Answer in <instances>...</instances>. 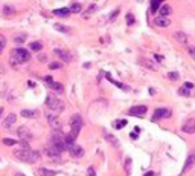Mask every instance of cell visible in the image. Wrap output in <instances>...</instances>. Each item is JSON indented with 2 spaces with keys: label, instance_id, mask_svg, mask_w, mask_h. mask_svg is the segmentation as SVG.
Returning <instances> with one entry per match:
<instances>
[{
  "label": "cell",
  "instance_id": "cell-17",
  "mask_svg": "<svg viewBox=\"0 0 195 176\" xmlns=\"http://www.w3.org/2000/svg\"><path fill=\"white\" fill-rule=\"evenodd\" d=\"M44 153H46L52 161H60V153H58L57 150H54V148L46 147V148H44Z\"/></svg>",
  "mask_w": 195,
  "mask_h": 176
},
{
  "label": "cell",
  "instance_id": "cell-20",
  "mask_svg": "<svg viewBox=\"0 0 195 176\" xmlns=\"http://www.w3.org/2000/svg\"><path fill=\"white\" fill-rule=\"evenodd\" d=\"M158 12H160V17H168L172 12V8L169 5H162L160 8H158Z\"/></svg>",
  "mask_w": 195,
  "mask_h": 176
},
{
  "label": "cell",
  "instance_id": "cell-38",
  "mask_svg": "<svg viewBox=\"0 0 195 176\" xmlns=\"http://www.w3.org/2000/svg\"><path fill=\"white\" fill-rule=\"evenodd\" d=\"M14 41L17 43V45H22V43L24 41V37H23V35H17V37L14 38Z\"/></svg>",
  "mask_w": 195,
  "mask_h": 176
},
{
  "label": "cell",
  "instance_id": "cell-30",
  "mask_svg": "<svg viewBox=\"0 0 195 176\" xmlns=\"http://www.w3.org/2000/svg\"><path fill=\"white\" fill-rule=\"evenodd\" d=\"M14 11H15V9H14L12 6H9V5H5V6H3V12H5V15H12Z\"/></svg>",
  "mask_w": 195,
  "mask_h": 176
},
{
  "label": "cell",
  "instance_id": "cell-45",
  "mask_svg": "<svg viewBox=\"0 0 195 176\" xmlns=\"http://www.w3.org/2000/svg\"><path fill=\"white\" fill-rule=\"evenodd\" d=\"M44 81H46L47 84H52V83H54V80H52V77H50V75H47L46 78H44Z\"/></svg>",
  "mask_w": 195,
  "mask_h": 176
},
{
  "label": "cell",
  "instance_id": "cell-47",
  "mask_svg": "<svg viewBox=\"0 0 195 176\" xmlns=\"http://www.w3.org/2000/svg\"><path fill=\"white\" fill-rule=\"evenodd\" d=\"M118 14H119V11L116 9V11H114V12L111 14V20H114V19H116V17H118Z\"/></svg>",
  "mask_w": 195,
  "mask_h": 176
},
{
  "label": "cell",
  "instance_id": "cell-43",
  "mask_svg": "<svg viewBox=\"0 0 195 176\" xmlns=\"http://www.w3.org/2000/svg\"><path fill=\"white\" fill-rule=\"evenodd\" d=\"M60 67H61L60 63H50L49 64V69H60Z\"/></svg>",
  "mask_w": 195,
  "mask_h": 176
},
{
  "label": "cell",
  "instance_id": "cell-42",
  "mask_svg": "<svg viewBox=\"0 0 195 176\" xmlns=\"http://www.w3.org/2000/svg\"><path fill=\"white\" fill-rule=\"evenodd\" d=\"M87 175H88V176H96V173H95V169H93V167H88V169H87Z\"/></svg>",
  "mask_w": 195,
  "mask_h": 176
},
{
  "label": "cell",
  "instance_id": "cell-12",
  "mask_svg": "<svg viewBox=\"0 0 195 176\" xmlns=\"http://www.w3.org/2000/svg\"><path fill=\"white\" fill-rule=\"evenodd\" d=\"M194 165H195V153H191V155L188 156V159H186L184 165H183V170H181L180 176H181V175H184V173L188 172V170H191Z\"/></svg>",
  "mask_w": 195,
  "mask_h": 176
},
{
  "label": "cell",
  "instance_id": "cell-18",
  "mask_svg": "<svg viewBox=\"0 0 195 176\" xmlns=\"http://www.w3.org/2000/svg\"><path fill=\"white\" fill-rule=\"evenodd\" d=\"M22 117H24V118H38V117H40V112H38V110L23 109V110H22Z\"/></svg>",
  "mask_w": 195,
  "mask_h": 176
},
{
  "label": "cell",
  "instance_id": "cell-37",
  "mask_svg": "<svg viewBox=\"0 0 195 176\" xmlns=\"http://www.w3.org/2000/svg\"><path fill=\"white\" fill-rule=\"evenodd\" d=\"M93 11H96V5H92L90 8H88V9H87V12L84 14V17H88V15H90Z\"/></svg>",
  "mask_w": 195,
  "mask_h": 176
},
{
  "label": "cell",
  "instance_id": "cell-52",
  "mask_svg": "<svg viewBox=\"0 0 195 176\" xmlns=\"http://www.w3.org/2000/svg\"><path fill=\"white\" fill-rule=\"evenodd\" d=\"M15 176H24V175H22V173H17Z\"/></svg>",
  "mask_w": 195,
  "mask_h": 176
},
{
  "label": "cell",
  "instance_id": "cell-3",
  "mask_svg": "<svg viewBox=\"0 0 195 176\" xmlns=\"http://www.w3.org/2000/svg\"><path fill=\"white\" fill-rule=\"evenodd\" d=\"M49 147L57 150L58 153L64 152L66 150V143H64V136L61 132H54L50 136V141H49Z\"/></svg>",
  "mask_w": 195,
  "mask_h": 176
},
{
  "label": "cell",
  "instance_id": "cell-14",
  "mask_svg": "<svg viewBox=\"0 0 195 176\" xmlns=\"http://www.w3.org/2000/svg\"><path fill=\"white\" fill-rule=\"evenodd\" d=\"M183 132L184 133H195V120L194 118H191V120H188L183 124Z\"/></svg>",
  "mask_w": 195,
  "mask_h": 176
},
{
  "label": "cell",
  "instance_id": "cell-26",
  "mask_svg": "<svg viewBox=\"0 0 195 176\" xmlns=\"http://www.w3.org/2000/svg\"><path fill=\"white\" fill-rule=\"evenodd\" d=\"M29 49L31 51H35V52H40L43 49V45H41L40 41H32L31 45H29Z\"/></svg>",
  "mask_w": 195,
  "mask_h": 176
},
{
  "label": "cell",
  "instance_id": "cell-34",
  "mask_svg": "<svg viewBox=\"0 0 195 176\" xmlns=\"http://www.w3.org/2000/svg\"><path fill=\"white\" fill-rule=\"evenodd\" d=\"M168 78H169V80H172V81H177L180 78V74L179 72H169L168 74Z\"/></svg>",
  "mask_w": 195,
  "mask_h": 176
},
{
  "label": "cell",
  "instance_id": "cell-13",
  "mask_svg": "<svg viewBox=\"0 0 195 176\" xmlns=\"http://www.w3.org/2000/svg\"><path fill=\"white\" fill-rule=\"evenodd\" d=\"M54 54H55L61 61H66V63H67V61H70V58H72V57H70V54H69L66 49H60V48H57V49H54Z\"/></svg>",
  "mask_w": 195,
  "mask_h": 176
},
{
  "label": "cell",
  "instance_id": "cell-32",
  "mask_svg": "<svg viewBox=\"0 0 195 176\" xmlns=\"http://www.w3.org/2000/svg\"><path fill=\"white\" fill-rule=\"evenodd\" d=\"M131 164H133V159H131V158H125V172H127V173L131 172Z\"/></svg>",
  "mask_w": 195,
  "mask_h": 176
},
{
  "label": "cell",
  "instance_id": "cell-33",
  "mask_svg": "<svg viewBox=\"0 0 195 176\" xmlns=\"http://www.w3.org/2000/svg\"><path fill=\"white\" fill-rule=\"evenodd\" d=\"M3 144H5V146H15V144H19V141L11 139V138H5V139H3Z\"/></svg>",
  "mask_w": 195,
  "mask_h": 176
},
{
  "label": "cell",
  "instance_id": "cell-49",
  "mask_svg": "<svg viewBox=\"0 0 195 176\" xmlns=\"http://www.w3.org/2000/svg\"><path fill=\"white\" fill-rule=\"evenodd\" d=\"M143 176H156V173H153V172H148V173H145Z\"/></svg>",
  "mask_w": 195,
  "mask_h": 176
},
{
  "label": "cell",
  "instance_id": "cell-27",
  "mask_svg": "<svg viewBox=\"0 0 195 176\" xmlns=\"http://www.w3.org/2000/svg\"><path fill=\"white\" fill-rule=\"evenodd\" d=\"M140 64H143V66H146L148 69H153V70H156L157 69V66L154 64V63H149V60H146V58H142L140 61H139Z\"/></svg>",
  "mask_w": 195,
  "mask_h": 176
},
{
  "label": "cell",
  "instance_id": "cell-11",
  "mask_svg": "<svg viewBox=\"0 0 195 176\" xmlns=\"http://www.w3.org/2000/svg\"><path fill=\"white\" fill-rule=\"evenodd\" d=\"M69 153L72 155L73 158H82L84 156V148L81 146H78V144H73L72 147H69Z\"/></svg>",
  "mask_w": 195,
  "mask_h": 176
},
{
  "label": "cell",
  "instance_id": "cell-22",
  "mask_svg": "<svg viewBox=\"0 0 195 176\" xmlns=\"http://www.w3.org/2000/svg\"><path fill=\"white\" fill-rule=\"evenodd\" d=\"M54 14L58 15V17H67L70 14V9H69V8H60V9H55L54 11Z\"/></svg>",
  "mask_w": 195,
  "mask_h": 176
},
{
  "label": "cell",
  "instance_id": "cell-5",
  "mask_svg": "<svg viewBox=\"0 0 195 176\" xmlns=\"http://www.w3.org/2000/svg\"><path fill=\"white\" fill-rule=\"evenodd\" d=\"M70 132L72 133H79V130L82 129V118H81V115L79 113H75V115H72L70 117Z\"/></svg>",
  "mask_w": 195,
  "mask_h": 176
},
{
  "label": "cell",
  "instance_id": "cell-29",
  "mask_svg": "<svg viewBox=\"0 0 195 176\" xmlns=\"http://www.w3.org/2000/svg\"><path fill=\"white\" fill-rule=\"evenodd\" d=\"M160 6H162V2H160V0H156V2H153V3H151V12L156 14Z\"/></svg>",
  "mask_w": 195,
  "mask_h": 176
},
{
  "label": "cell",
  "instance_id": "cell-25",
  "mask_svg": "<svg viewBox=\"0 0 195 176\" xmlns=\"http://www.w3.org/2000/svg\"><path fill=\"white\" fill-rule=\"evenodd\" d=\"M127 124H128L127 120H119V121H114V122H113V127L116 129V130H119V129H122V127H125Z\"/></svg>",
  "mask_w": 195,
  "mask_h": 176
},
{
  "label": "cell",
  "instance_id": "cell-8",
  "mask_svg": "<svg viewBox=\"0 0 195 176\" xmlns=\"http://www.w3.org/2000/svg\"><path fill=\"white\" fill-rule=\"evenodd\" d=\"M146 106H133L128 110V115L131 117H145L146 115Z\"/></svg>",
  "mask_w": 195,
  "mask_h": 176
},
{
  "label": "cell",
  "instance_id": "cell-19",
  "mask_svg": "<svg viewBox=\"0 0 195 176\" xmlns=\"http://www.w3.org/2000/svg\"><path fill=\"white\" fill-rule=\"evenodd\" d=\"M105 74V77H107V80L108 81H111L114 86H116V87H119V89H122V91H128V86H125V84H122V83H119V81H116V80H113V78H111V75L110 74H107V72H104Z\"/></svg>",
  "mask_w": 195,
  "mask_h": 176
},
{
  "label": "cell",
  "instance_id": "cell-1",
  "mask_svg": "<svg viewBox=\"0 0 195 176\" xmlns=\"http://www.w3.org/2000/svg\"><path fill=\"white\" fill-rule=\"evenodd\" d=\"M14 156L17 158L19 161L22 162H26V164H35L40 161L41 158V153L40 152H35V150H23V148H20V150H14Z\"/></svg>",
  "mask_w": 195,
  "mask_h": 176
},
{
  "label": "cell",
  "instance_id": "cell-24",
  "mask_svg": "<svg viewBox=\"0 0 195 176\" xmlns=\"http://www.w3.org/2000/svg\"><path fill=\"white\" fill-rule=\"evenodd\" d=\"M49 87H50V89H54V91H57L58 93H63L64 92V87H63V84H61V83H52V84H49Z\"/></svg>",
  "mask_w": 195,
  "mask_h": 176
},
{
  "label": "cell",
  "instance_id": "cell-46",
  "mask_svg": "<svg viewBox=\"0 0 195 176\" xmlns=\"http://www.w3.org/2000/svg\"><path fill=\"white\" fill-rule=\"evenodd\" d=\"M154 58H156L157 61H163V57H162V55H158V54H156V55H154Z\"/></svg>",
  "mask_w": 195,
  "mask_h": 176
},
{
  "label": "cell",
  "instance_id": "cell-23",
  "mask_svg": "<svg viewBox=\"0 0 195 176\" xmlns=\"http://www.w3.org/2000/svg\"><path fill=\"white\" fill-rule=\"evenodd\" d=\"M38 173H40V176H55L57 175V172L49 170V169H44V167H41V169L38 170Z\"/></svg>",
  "mask_w": 195,
  "mask_h": 176
},
{
  "label": "cell",
  "instance_id": "cell-28",
  "mask_svg": "<svg viewBox=\"0 0 195 176\" xmlns=\"http://www.w3.org/2000/svg\"><path fill=\"white\" fill-rule=\"evenodd\" d=\"M70 12H81V3H78V2H73L72 5H70Z\"/></svg>",
  "mask_w": 195,
  "mask_h": 176
},
{
  "label": "cell",
  "instance_id": "cell-2",
  "mask_svg": "<svg viewBox=\"0 0 195 176\" xmlns=\"http://www.w3.org/2000/svg\"><path fill=\"white\" fill-rule=\"evenodd\" d=\"M29 60H31V52L29 51H26L23 48L12 49V52H11V64L12 66H15L17 63H19V64L28 63Z\"/></svg>",
  "mask_w": 195,
  "mask_h": 176
},
{
  "label": "cell",
  "instance_id": "cell-4",
  "mask_svg": "<svg viewBox=\"0 0 195 176\" xmlns=\"http://www.w3.org/2000/svg\"><path fill=\"white\" fill-rule=\"evenodd\" d=\"M46 106L54 112V113H61L64 110V103L60 98H55L54 95H47L46 96Z\"/></svg>",
  "mask_w": 195,
  "mask_h": 176
},
{
  "label": "cell",
  "instance_id": "cell-40",
  "mask_svg": "<svg viewBox=\"0 0 195 176\" xmlns=\"http://www.w3.org/2000/svg\"><path fill=\"white\" fill-rule=\"evenodd\" d=\"M188 52L192 58H195V46H188Z\"/></svg>",
  "mask_w": 195,
  "mask_h": 176
},
{
  "label": "cell",
  "instance_id": "cell-50",
  "mask_svg": "<svg viewBox=\"0 0 195 176\" xmlns=\"http://www.w3.org/2000/svg\"><path fill=\"white\" fill-rule=\"evenodd\" d=\"M28 86H29V87H35V83H34V81H28Z\"/></svg>",
  "mask_w": 195,
  "mask_h": 176
},
{
  "label": "cell",
  "instance_id": "cell-31",
  "mask_svg": "<svg viewBox=\"0 0 195 176\" xmlns=\"http://www.w3.org/2000/svg\"><path fill=\"white\" fill-rule=\"evenodd\" d=\"M54 28H55L57 31H60V32H64V34H67V32H69V29L66 28V26L60 25V23H55V25H54Z\"/></svg>",
  "mask_w": 195,
  "mask_h": 176
},
{
  "label": "cell",
  "instance_id": "cell-35",
  "mask_svg": "<svg viewBox=\"0 0 195 176\" xmlns=\"http://www.w3.org/2000/svg\"><path fill=\"white\" fill-rule=\"evenodd\" d=\"M179 93L183 95V96H189V95H191V91L184 89V87H180V89H179Z\"/></svg>",
  "mask_w": 195,
  "mask_h": 176
},
{
  "label": "cell",
  "instance_id": "cell-15",
  "mask_svg": "<svg viewBox=\"0 0 195 176\" xmlns=\"http://www.w3.org/2000/svg\"><path fill=\"white\" fill-rule=\"evenodd\" d=\"M174 38H175V41H179L180 45H188V40H189L188 34H184V32H181V31L175 32V34H174Z\"/></svg>",
  "mask_w": 195,
  "mask_h": 176
},
{
  "label": "cell",
  "instance_id": "cell-48",
  "mask_svg": "<svg viewBox=\"0 0 195 176\" xmlns=\"http://www.w3.org/2000/svg\"><path fill=\"white\" fill-rule=\"evenodd\" d=\"M130 136H131V139H137V133H134V132L130 133Z\"/></svg>",
  "mask_w": 195,
  "mask_h": 176
},
{
  "label": "cell",
  "instance_id": "cell-21",
  "mask_svg": "<svg viewBox=\"0 0 195 176\" xmlns=\"http://www.w3.org/2000/svg\"><path fill=\"white\" fill-rule=\"evenodd\" d=\"M15 120H17V117L14 115V113H9V115L6 117V120H5V122H3V127H8L9 129L14 122H15Z\"/></svg>",
  "mask_w": 195,
  "mask_h": 176
},
{
  "label": "cell",
  "instance_id": "cell-6",
  "mask_svg": "<svg viewBox=\"0 0 195 176\" xmlns=\"http://www.w3.org/2000/svg\"><path fill=\"white\" fill-rule=\"evenodd\" d=\"M171 117V109H166V107H158L154 110V115L151 118V121H158V120H162V118H169Z\"/></svg>",
  "mask_w": 195,
  "mask_h": 176
},
{
  "label": "cell",
  "instance_id": "cell-9",
  "mask_svg": "<svg viewBox=\"0 0 195 176\" xmlns=\"http://www.w3.org/2000/svg\"><path fill=\"white\" fill-rule=\"evenodd\" d=\"M17 135H19V138L22 141H24V143H28V141H31L34 136H32V132L28 129V127H19V130H17Z\"/></svg>",
  "mask_w": 195,
  "mask_h": 176
},
{
  "label": "cell",
  "instance_id": "cell-16",
  "mask_svg": "<svg viewBox=\"0 0 195 176\" xmlns=\"http://www.w3.org/2000/svg\"><path fill=\"white\" fill-rule=\"evenodd\" d=\"M154 25H157L158 28H168V26L171 25V22H169L168 17H157L154 20Z\"/></svg>",
  "mask_w": 195,
  "mask_h": 176
},
{
  "label": "cell",
  "instance_id": "cell-53",
  "mask_svg": "<svg viewBox=\"0 0 195 176\" xmlns=\"http://www.w3.org/2000/svg\"><path fill=\"white\" fill-rule=\"evenodd\" d=\"M2 113H3V109H0V115H2Z\"/></svg>",
  "mask_w": 195,
  "mask_h": 176
},
{
  "label": "cell",
  "instance_id": "cell-7",
  "mask_svg": "<svg viewBox=\"0 0 195 176\" xmlns=\"http://www.w3.org/2000/svg\"><path fill=\"white\" fill-rule=\"evenodd\" d=\"M46 118H47V122L49 126L54 129V132H60L61 130V121L57 115H54V113H46Z\"/></svg>",
  "mask_w": 195,
  "mask_h": 176
},
{
  "label": "cell",
  "instance_id": "cell-10",
  "mask_svg": "<svg viewBox=\"0 0 195 176\" xmlns=\"http://www.w3.org/2000/svg\"><path fill=\"white\" fill-rule=\"evenodd\" d=\"M102 135H104V139L107 141V143H108L111 147H114V148H118V147H119V139H118L116 136H113L111 133H108L107 130H104V132H102Z\"/></svg>",
  "mask_w": 195,
  "mask_h": 176
},
{
  "label": "cell",
  "instance_id": "cell-44",
  "mask_svg": "<svg viewBox=\"0 0 195 176\" xmlns=\"http://www.w3.org/2000/svg\"><path fill=\"white\" fill-rule=\"evenodd\" d=\"M38 60H40V61H47V55H46V54H40V55H38Z\"/></svg>",
  "mask_w": 195,
  "mask_h": 176
},
{
  "label": "cell",
  "instance_id": "cell-51",
  "mask_svg": "<svg viewBox=\"0 0 195 176\" xmlns=\"http://www.w3.org/2000/svg\"><path fill=\"white\" fill-rule=\"evenodd\" d=\"M137 132H140V127H139V126L134 127V133H137Z\"/></svg>",
  "mask_w": 195,
  "mask_h": 176
},
{
  "label": "cell",
  "instance_id": "cell-36",
  "mask_svg": "<svg viewBox=\"0 0 195 176\" xmlns=\"http://www.w3.org/2000/svg\"><path fill=\"white\" fill-rule=\"evenodd\" d=\"M127 23L128 25H134V15H133V14H127Z\"/></svg>",
  "mask_w": 195,
  "mask_h": 176
},
{
  "label": "cell",
  "instance_id": "cell-39",
  "mask_svg": "<svg viewBox=\"0 0 195 176\" xmlns=\"http://www.w3.org/2000/svg\"><path fill=\"white\" fill-rule=\"evenodd\" d=\"M6 46V40L3 38V37H0V54L3 52V48Z\"/></svg>",
  "mask_w": 195,
  "mask_h": 176
},
{
  "label": "cell",
  "instance_id": "cell-41",
  "mask_svg": "<svg viewBox=\"0 0 195 176\" xmlns=\"http://www.w3.org/2000/svg\"><path fill=\"white\" fill-rule=\"evenodd\" d=\"M181 87H184V89H188V91H192V89H194V84H192V83H189V81H186Z\"/></svg>",
  "mask_w": 195,
  "mask_h": 176
}]
</instances>
